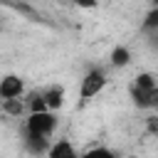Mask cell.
I'll return each mask as SVG.
<instances>
[{"label":"cell","instance_id":"8","mask_svg":"<svg viewBox=\"0 0 158 158\" xmlns=\"http://www.w3.org/2000/svg\"><path fill=\"white\" fill-rule=\"evenodd\" d=\"M133 86H136V89H141V91H156L158 81H156V77H153L151 72H141V74L136 77Z\"/></svg>","mask_w":158,"mask_h":158},{"label":"cell","instance_id":"9","mask_svg":"<svg viewBox=\"0 0 158 158\" xmlns=\"http://www.w3.org/2000/svg\"><path fill=\"white\" fill-rule=\"evenodd\" d=\"M131 62V52L126 49V47H116L114 52H111V64L114 67H126Z\"/></svg>","mask_w":158,"mask_h":158},{"label":"cell","instance_id":"14","mask_svg":"<svg viewBox=\"0 0 158 158\" xmlns=\"http://www.w3.org/2000/svg\"><path fill=\"white\" fill-rule=\"evenodd\" d=\"M146 128L151 136H158V116H148L146 118Z\"/></svg>","mask_w":158,"mask_h":158},{"label":"cell","instance_id":"6","mask_svg":"<svg viewBox=\"0 0 158 158\" xmlns=\"http://www.w3.org/2000/svg\"><path fill=\"white\" fill-rule=\"evenodd\" d=\"M44 101H47L49 111H57V109L64 104V89H62V86H52V89H47V91H44Z\"/></svg>","mask_w":158,"mask_h":158},{"label":"cell","instance_id":"4","mask_svg":"<svg viewBox=\"0 0 158 158\" xmlns=\"http://www.w3.org/2000/svg\"><path fill=\"white\" fill-rule=\"evenodd\" d=\"M25 146H27V151L32 153V156H40V153H49V143H47V138L44 136H37V133H25Z\"/></svg>","mask_w":158,"mask_h":158},{"label":"cell","instance_id":"1","mask_svg":"<svg viewBox=\"0 0 158 158\" xmlns=\"http://www.w3.org/2000/svg\"><path fill=\"white\" fill-rule=\"evenodd\" d=\"M54 126H57V118H54L52 111H47V114H30V118H27V131L37 133V136H44V138L54 131Z\"/></svg>","mask_w":158,"mask_h":158},{"label":"cell","instance_id":"10","mask_svg":"<svg viewBox=\"0 0 158 158\" xmlns=\"http://www.w3.org/2000/svg\"><path fill=\"white\" fill-rule=\"evenodd\" d=\"M47 111H49V106L44 101V94H35L30 99V114H47Z\"/></svg>","mask_w":158,"mask_h":158},{"label":"cell","instance_id":"5","mask_svg":"<svg viewBox=\"0 0 158 158\" xmlns=\"http://www.w3.org/2000/svg\"><path fill=\"white\" fill-rule=\"evenodd\" d=\"M47 158H79V156H77V151L69 141H57V143H52Z\"/></svg>","mask_w":158,"mask_h":158},{"label":"cell","instance_id":"3","mask_svg":"<svg viewBox=\"0 0 158 158\" xmlns=\"http://www.w3.org/2000/svg\"><path fill=\"white\" fill-rule=\"evenodd\" d=\"M22 89H25V84H22V79H20V77H15V74H7V77L0 81V96H2V101L20 99Z\"/></svg>","mask_w":158,"mask_h":158},{"label":"cell","instance_id":"12","mask_svg":"<svg viewBox=\"0 0 158 158\" xmlns=\"http://www.w3.org/2000/svg\"><path fill=\"white\" fill-rule=\"evenodd\" d=\"M2 111H5V114H10V116H20V114H22V101H20V99L2 101Z\"/></svg>","mask_w":158,"mask_h":158},{"label":"cell","instance_id":"15","mask_svg":"<svg viewBox=\"0 0 158 158\" xmlns=\"http://www.w3.org/2000/svg\"><path fill=\"white\" fill-rule=\"evenodd\" d=\"M153 109H158V86H156V91H153Z\"/></svg>","mask_w":158,"mask_h":158},{"label":"cell","instance_id":"13","mask_svg":"<svg viewBox=\"0 0 158 158\" xmlns=\"http://www.w3.org/2000/svg\"><path fill=\"white\" fill-rule=\"evenodd\" d=\"M143 30H158V7H153L146 20H143Z\"/></svg>","mask_w":158,"mask_h":158},{"label":"cell","instance_id":"7","mask_svg":"<svg viewBox=\"0 0 158 158\" xmlns=\"http://www.w3.org/2000/svg\"><path fill=\"white\" fill-rule=\"evenodd\" d=\"M131 99L138 109H153V91H141V89L131 86Z\"/></svg>","mask_w":158,"mask_h":158},{"label":"cell","instance_id":"2","mask_svg":"<svg viewBox=\"0 0 158 158\" xmlns=\"http://www.w3.org/2000/svg\"><path fill=\"white\" fill-rule=\"evenodd\" d=\"M104 86H106V77H104V72H101V69H94V72H89V74L81 79L79 96H81V99H91V96H96Z\"/></svg>","mask_w":158,"mask_h":158},{"label":"cell","instance_id":"11","mask_svg":"<svg viewBox=\"0 0 158 158\" xmlns=\"http://www.w3.org/2000/svg\"><path fill=\"white\" fill-rule=\"evenodd\" d=\"M81 158H116V153H114V151H109V148H104V146H96V148L86 151Z\"/></svg>","mask_w":158,"mask_h":158}]
</instances>
